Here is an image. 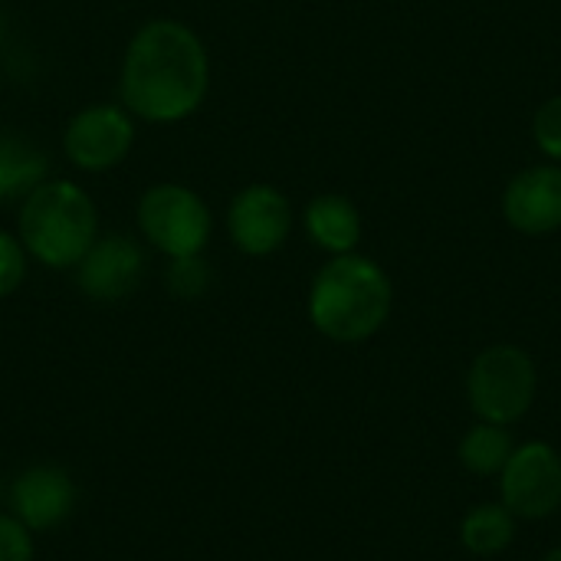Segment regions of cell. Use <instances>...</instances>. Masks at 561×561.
<instances>
[{
    "instance_id": "cell-15",
    "label": "cell",
    "mask_w": 561,
    "mask_h": 561,
    "mask_svg": "<svg viewBox=\"0 0 561 561\" xmlns=\"http://www.w3.org/2000/svg\"><path fill=\"white\" fill-rule=\"evenodd\" d=\"M516 440L510 434V427L503 424H490V421H477L463 440H460V463L473 473V477H500L506 460L513 457Z\"/></svg>"
},
{
    "instance_id": "cell-13",
    "label": "cell",
    "mask_w": 561,
    "mask_h": 561,
    "mask_svg": "<svg viewBox=\"0 0 561 561\" xmlns=\"http://www.w3.org/2000/svg\"><path fill=\"white\" fill-rule=\"evenodd\" d=\"M49 174L46 151L13 131H0V204H20Z\"/></svg>"
},
{
    "instance_id": "cell-9",
    "label": "cell",
    "mask_w": 561,
    "mask_h": 561,
    "mask_svg": "<svg viewBox=\"0 0 561 561\" xmlns=\"http://www.w3.org/2000/svg\"><path fill=\"white\" fill-rule=\"evenodd\" d=\"M148 273V256L138 240L128 233H99L85 256L76 263L72 276L85 299L92 302H122L138 293Z\"/></svg>"
},
{
    "instance_id": "cell-19",
    "label": "cell",
    "mask_w": 561,
    "mask_h": 561,
    "mask_svg": "<svg viewBox=\"0 0 561 561\" xmlns=\"http://www.w3.org/2000/svg\"><path fill=\"white\" fill-rule=\"evenodd\" d=\"M0 561H33V533L10 513H0Z\"/></svg>"
},
{
    "instance_id": "cell-4",
    "label": "cell",
    "mask_w": 561,
    "mask_h": 561,
    "mask_svg": "<svg viewBox=\"0 0 561 561\" xmlns=\"http://www.w3.org/2000/svg\"><path fill=\"white\" fill-rule=\"evenodd\" d=\"M135 227L141 240L164 260H181L201 256L207 250L214 237V214L194 187L181 181H161L141 191L135 204Z\"/></svg>"
},
{
    "instance_id": "cell-2",
    "label": "cell",
    "mask_w": 561,
    "mask_h": 561,
    "mask_svg": "<svg viewBox=\"0 0 561 561\" xmlns=\"http://www.w3.org/2000/svg\"><path fill=\"white\" fill-rule=\"evenodd\" d=\"M394 306V286L371 256L342 253L319 266L309 286L306 312L319 335L335 345H362L375 339Z\"/></svg>"
},
{
    "instance_id": "cell-3",
    "label": "cell",
    "mask_w": 561,
    "mask_h": 561,
    "mask_svg": "<svg viewBox=\"0 0 561 561\" xmlns=\"http://www.w3.org/2000/svg\"><path fill=\"white\" fill-rule=\"evenodd\" d=\"M30 256L46 270H76L85 250L102 233L99 207L92 194L69 178H46L16 204L13 230Z\"/></svg>"
},
{
    "instance_id": "cell-18",
    "label": "cell",
    "mask_w": 561,
    "mask_h": 561,
    "mask_svg": "<svg viewBox=\"0 0 561 561\" xmlns=\"http://www.w3.org/2000/svg\"><path fill=\"white\" fill-rule=\"evenodd\" d=\"M533 141L549 161L561 164V92L546 99L536 108V115H533Z\"/></svg>"
},
{
    "instance_id": "cell-12",
    "label": "cell",
    "mask_w": 561,
    "mask_h": 561,
    "mask_svg": "<svg viewBox=\"0 0 561 561\" xmlns=\"http://www.w3.org/2000/svg\"><path fill=\"white\" fill-rule=\"evenodd\" d=\"M302 230L309 243L329 256L355 253L362 240V214L345 194H316L302 207Z\"/></svg>"
},
{
    "instance_id": "cell-17",
    "label": "cell",
    "mask_w": 561,
    "mask_h": 561,
    "mask_svg": "<svg viewBox=\"0 0 561 561\" xmlns=\"http://www.w3.org/2000/svg\"><path fill=\"white\" fill-rule=\"evenodd\" d=\"M26 273H30V256L20 237L10 230H0V299L13 296L26 283Z\"/></svg>"
},
{
    "instance_id": "cell-10",
    "label": "cell",
    "mask_w": 561,
    "mask_h": 561,
    "mask_svg": "<svg viewBox=\"0 0 561 561\" xmlns=\"http://www.w3.org/2000/svg\"><path fill=\"white\" fill-rule=\"evenodd\" d=\"M10 516L20 519L30 533L59 529L79 503L76 480L56 463H36L13 477L7 490Z\"/></svg>"
},
{
    "instance_id": "cell-11",
    "label": "cell",
    "mask_w": 561,
    "mask_h": 561,
    "mask_svg": "<svg viewBox=\"0 0 561 561\" xmlns=\"http://www.w3.org/2000/svg\"><path fill=\"white\" fill-rule=\"evenodd\" d=\"M503 220L523 237H552L561 230V164L542 161L513 174L503 187Z\"/></svg>"
},
{
    "instance_id": "cell-14",
    "label": "cell",
    "mask_w": 561,
    "mask_h": 561,
    "mask_svg": "<svg viewBox=\"0 0 561 561\" xmlns=\"http://www.w3.org/2000/svg\"><path fill=\"white\" fill-rule=\"evenodd\" d=\"M516 516L503 503H480L460 523V542L470 556L490 559L513 546L516 539Z\"/></svg>"
},
{
    "instance_id": "cell-1",
    "label": "cell",
    "mask_w": 561,
    "mask_h": 561,
    "mask_svg": "<svg viewBox=\"0 0 561 561\" xmlns=\"http://www.w3.org/2000/svg\"><path fill=\"white\" fill-rule=\"evenodd\" d=\"M210 95V53L201 33L178 16L145 20L118 62V105L135 122L178 125Z\"/></svg>"
},
{
    "instance_id": "cell-20",
    "label": "cell",
    "mask_w": 561,
    "mask_h": 561,
    "mask_svg": "<svg viewBox=\"0 0 561 561\" xmlns=\"http://www.w3.org/2000/svg\"><path fill=\"white\" fill-rule=\"evenodd\" d=\"M542 561H561V546L559 549H552V552H549V556H546Z\"/></svg>"
},
{
    "instance_id": "cell-16",
    "label": "cell",
    "mask_w": 561,
    "mask_h": 561,
    "mask_svg": "<svg viewBox=\"0 0 561 561\" xmlns=\"http://www.w3.org/2000/svg\"><path fill=\"white\" fill-rule=\"evenodd\" d=\"M164 286L174 299H201L210 286H214V270L210 263L201 256H181V260H168L164 270Z\"/></svg>"
},
{
    "instance_id": "cell-6",
    "label": "cell",
    "mask_w": 561,
    "mask_h": 561,
    "mask_svg": "<svg viewBox=\"0 0 561 561\" xmlns=\"http://www.w3.org/2000/svg\"><path fill=\"white\" fill-rule=\"evenodd\" d=\"M138 122L118 102H92L69 115L62 128V154L82 174H105L131 154Z\"/></svg>"
},
{
    "instance_id": "cell-5",
    "label": "cell",
    "mask_w": 561,
    "mask_h": 561,
    "mask_svg": "<svg viewBox=\"0 0 561 561\" xmlns=\"http://www.w3.org/2000/svg\"><path fill=\"white\" fill-rule=\"evenodd\" d=\"M539 394V368L519 345L483 348L467 371V401L477 421L513 427L519 424Z\"/></svg>"
},
{
    "instance_id": "cell-21",
    "label": "cell",
    "mask_w": 561,
    "mask_h": 561,
    "mask_svg": "<svg viewBox=\"0 0 561 561\" xmlns=\"http://www.w3.org/2000/svg\"><path fill=\"white\" fill-rule=\"evenodd\" d=\"M0 503H3V486H0Z\"/></svg>"
},
{
    "instance_id": "cell-7",
    "label": "cell",
    "mask_w": 561,
    "mask_h": 561,
    "mask_svg": "<svg viewBox=\"0 0 561 561\" xmlns=\"http://www.w3.org/2000/svg\"><path fill=\"white\" fill-rule=\"evenodd\" d=\"M224 227L243 256L263 260L286 247L296 227V210L276 184H247L230 197Z\"/></svg>"
},
{
    "instance_id": "cell-8",
    "label": "cell",
    "mask_w": 561,
    "mask_h": 561,
    "mask_svg": "<svg viewBox=\"0 0 561 561\" xmlns=\"http://www.w3.org/2000/svg\"><path fill=\"white\" fill-rule=\"evenodd\" d=\"M500 503L516 519H549L561 510V454L529 440L513 450L500 473Z\"/></svg>"
}]
</instances>
